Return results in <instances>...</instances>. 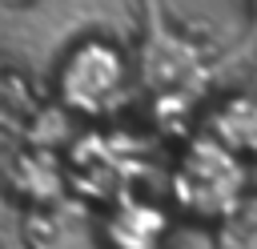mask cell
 Masks as SVG:
<instances>
[{
    "label": "cell",
    "instance_id": "1",
    "mask_svg": "<svg viewBox=\"0 0 257 249\" xmlns=\"http://www.w3.org/2000/svg\"><path fill=\"white\" fill-rule=\"evenodd\" d=\"M173 193H177V205L201 221L229 217L245 193V165L221 141L201 137L185 149V157L173 173Z\"/></svg>",
    "mask_w": 257,
    "mask_h": 249
},
{
    "label": "cell",
    "instance_id": "2",
    "mask_svg": "<svg viewBox=\"0 0 257 249\" xmlns=\"http://www.w3.org/2000/svg\"><path fill=\"white\" fill-rule=\"evenodd\" d=\"M56 84H60V100L76 112H104L120 100L124 84H128V68H124V56L104 44V40H84L76 44L64 60H60V72H56Z\"/></svg>",
    "mask_w": 257,
    "mask_h": 249
},
{
    "label": "cell",
    "instance_id": "3",
    "mask_svg": "<svg viewBox=\"0 0 257 249\" xmlns=\"http://www.w3.org/2000/svg\"><path fill=\"white\" fill-rule=\"evenodd\" d=\"M165 237H169L165 213L145 201H120L104 221L108 249H161Z\"/></svg>",
    "mask_w": 257,
    "mask_h": 249
},
{
    "label": "cell",
    "instance_id": "4",
    "mask_svg": "<svg viewBox=\"0 0 257 249\" xmlns=\"http://www.w3.org/2000/svg\"><path fill=\"white\" fill-rule=\"evenodd\" d=\"M209 137L221 141L225 149H233L237 157L241 153H253L257 149V96H229L213 112Z\"/></svg>",
    "mask_w": 257,
    "mask_h": 249
},
{
    "label": "cell",
    "instance_id": "5",
    "mask_svg": "<svg viewBox=\"0 0 257 249\" xmlns=\"http://www.w3.org/2000/svg\"><path fill=\"white\" fill-rule=\"evenodd\" d=\"M0 96H4V68H0Z\"/></svg>",
    "mask_w": 257,
    "mask_h": 249
},
{
    "label": "cell",
    "instance_id": "6",
    "mask_svg": "<svg viewBox=\"0 0 257 249\" xmlns=\"http://www.w3.org/2000/svg\"><path fill=\"white\" fill-rule=\"evenodd\" d=\"M253 4H257V0H253Z\"/></svg>",
    "mask_w": 257,
    "mask_h": 249
}]
</instances>
